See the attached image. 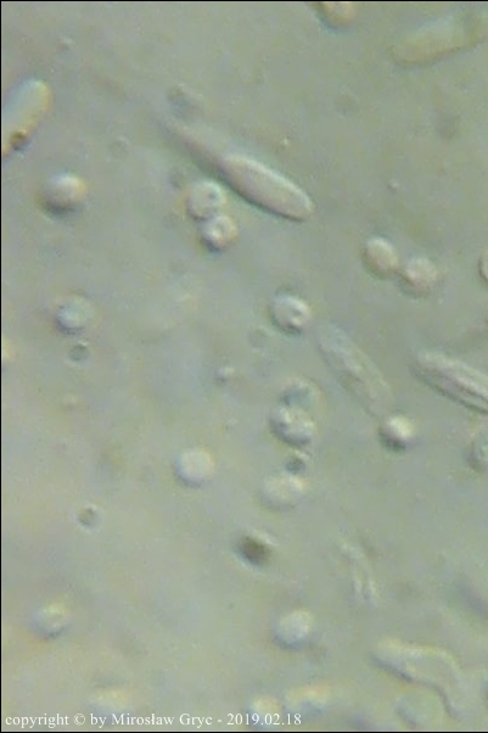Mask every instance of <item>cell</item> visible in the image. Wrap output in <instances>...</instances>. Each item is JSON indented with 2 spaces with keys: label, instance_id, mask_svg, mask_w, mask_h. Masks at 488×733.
Returning <instances> with one entry per match:
<instances>
[{
  "label": "cell",
  "instance_id": "obj_4",
  "mask_svg": "<svg viewBox=\"0 0 488 733\" xmlns=\"http://www.w3.org/2000/svg\"><path fill=\"white\" fill-rule=\"evenodd\" d=\"M269 428L278 440L295 449L310 445L316 435L311 417L294 406L277 407L269 417Z\"/></svg>",
  "mask_w": 488,
  "mask_h": 733
},
{
  "label": "cell",
  "instance_id": "obj_8",
  "mask_svg": "<svg viewBox=\"0 0 488 733\" xmlns=\"http://www.w3.org/2000/svg\"><path fill=\"white\" fill-rule=\"evenodd\" d=\"M415 429L411 422L401 414H392L380 424L379 438L387 450L403 452L408 449L414 439Z\"/></svg>",
  "mask_w": 488,
  "mask_h": 733
},
{
  "label": "cell",
  "instance_id": "obj_2",
  "mask_svg": "<svg viewBox=\"0 0 488 733\" xmlns=\"http://www.w3.org/2000/svg\"><path fill=\"white\" fill-rule=\"evenodd\" d=\"M318 350L340 384L373 414L385 410L390 390L372 361L338 328H322Z\"/></svg>",
  "mask_w": 488,
  "mask_h": 733
},
{
  "label": "cell",
  "instance_id": "obj_6",
  "mask_svg": "<svg viewBox=\"0 0 488 733\" xmlns=\"http://www.w3.org/2000/svg\"><path fill=\"white\" fill-rule=\"evenodd\" d=\"M401 285L408 295L415 298L429 295L439 282V271L429 259L414 257L400 273Z\"/></svg>",
  "mask_w": 488,
  "mask_h": 733
},
{
  "label": "cell",
  "instance_id": "obj_12",
  "mask_svg": "<svg viewBox=\"0 0 488 733\" xmlns=\"http://www.w3.org/2000/svg\"><path fill=\"white\" fill-rule=\"evenodd\" d=\"M479 272L482 281H484L488 287V249L480 257Z\"/></svg>",
  "mask_w": 488,
  "mask_h": 733
},
{
  "label": "cell",
  "instance_id": "obj_1",
  "mask_svg": "<svg viewBox=\"0 0 488 733\" xmlns=\"http://www.w3.org/2000/svg\"><path fill=\"white\" fill-rule=\"evenodd\" d=\"M222 171L241 198L269 214L291 222H304L313 215V201L304 190L261 162L229 156Z\"/></svg>",
  "mask_w": 488,
  "mask_h": 733
},
{
  "label": "cell",
  "instance_id": "obj_3",
  "mask_svg": "<svg viewBox=\"0 0 488 733\" xmlns=\"http://www.w3.org/2000/svg\"><path fill=\"white\" fill-rule=\"evenodd\" d=\"M414 377L445 399L488 416V374L437 351L415 355Z\"/></svg>",
  "mask_w": 488,
  "mask_h": 733
},
{
  "label": "cell",
  "instance_id": "obj_10",
  "mask_svg": "<svg viewBox=\"0 0 488 733\" xmlns=\"http://www.w3.org/2000/svg\"><path fill=\"white\" fill-rule=\"evenodd\" d=\"M329 7H324L325 18L332 20L333 22H344L350 20L352 16L351 4L345 3H330Z\"/></svg>",
  "mask_w": 488,
  "mask_h": 733
},
{
  "label": "cell",
  "instance_id": "obj_5",
  "mask_svg": "<svg viewBox=\"0 0 488 733\" xmlns=\"http://www.w3.org/2000/svg\"><path fill=\"white\" fill-rule=\"evenodd\" d=\"M269 320L288 337L304 334L312 321L311 307L305 300L290 294L276 296L268 306Z\"/></svg>",
  "mask_w": 488,
  "mask_h": 733
},
{
  "label": "cell",
  "instance_id": "obj_9",
  "mask_svg": "<svg viewBox=\"0 0 488 733\" xmlns=\"http://www.w3.org/2000/svg\"><path fill=\"white\" fill-rule=\"evenodd\" d=\"M237 233L234 223L227 217H218L205 229V239L212 248L224 249L231 244Z\"/></svg>",
  "mask_w": 488,
  "mask_h": 733
},
{
  "label": "cell",
  "instance_id": "obj_11",
  "mask_svg": "<svg viewBox=\"0 0 488 733\" xmlns=\"http://www.w3.org/2000/svg\"><path fill=\"white\" fill-rule=\"evenodd\" d=\"M244 556L249 559L251 563H263L266 561L268 552L265 547L256 544L254 541H246L243 545Z\"/></svg>",
  "mask_w": 488,
  "mask_h": 733
},
{
  "label": "cell",
  "instance_id": "obj_7",
  "mask_svg": "<svg viewBox=\"0 0 488 733\" xmlns=\"http://www.w3.org/2000/svg\"><path fill=\"white\" fill-rule=\"evenodd\" d=\"M364 265L373 277L389 279L400 272V260L394 246L384 238L369 239L363 250Z\"/></svg>",
  "mask_w": 488,
  "mask_h": 733
}]
</instances>
